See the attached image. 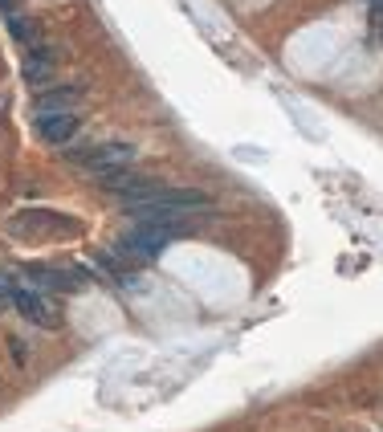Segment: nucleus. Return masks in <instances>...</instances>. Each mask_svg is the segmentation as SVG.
I'll return each mask as SVG.
<instances>
[{"mask_svg":"<svg viewBox=\"0 0 383 432\" xmlns=\"http://www.w3.org/2000/svg\"><path fill=\"white\" fill-rule=\"evenodd\" d=\"M69 164H78L82 171H90L94 180L106 176V171H118V167H131L135 164V147L131 143H102V147H69L62 151Z\"/></svg>","mask_w":383,"mask_h":432,"instance_id":"obj_3","label":"nucleus"},{"mask_svg":"<svg viewBox=\"0 0 383 432\" xmlns=\"http://www.w3.org/2000/svg\"><path fill=\"white\" fill-rule=\"evenodd\" d=\"M208 208H212L208 192H200V188H167V183H159L147 200L131 204V212H183V216L208 212Z\"/></svg>","mask_w":383,"mask_h":432,"instance_id":"obj_1","label":"nucleus"},{"mask_svg":"<svg viewBox=\"0 0 383 432\" xmlns=\"http://www.w3.org/2000/svg\"><path fill=\"white\" fill-rule=\"evenodd\" d=\"M13 290H17V285H8V278H0V306L13 302Z\"/></svg>","mask_w":383,"mask_h":432,"instance_id":"obj_13","label":"nucleus"},{"mask_svg":"<svg viewBox=\"0 0 383 432\" xmlns=\"http://www.w3.org/2000/svg\"><path fill=\"white\" fill-rule=\"evenodd\" d=\"M371 33H375V41H383V4L379 0L371 4Z\"/></svg>","mask_w":383,"mask_h":432,"instance_id":"obj_12","label":"nucleus"},{"mask_svg":"<svg viewBox=\"0 0 383 432\" xmlns=\"http://www.w3.org/2000/svg\"><path fill=\"white\" fill-rule=\"evenodd\" d=\"M8 351H13V363L25 367L29 363V347H25V339H17V334H8Z\"/></svg>","mask_w":383,"mask_h":432,"instance_id":"obj_11","label":"nucleus"},{"mask_svg":"<svg viewBox=\"0 0 383 432\" xmlns=\"http://www.w3.org/2000/svg\"><path fill=\"white\" fill-rule=\"evenodd\" d=\"M8 229L21 233V237H25V233H29V237H37V233H62V229H66V233H78V224H74V220H62L57 212H21Z\"/></svg>","mask_w":383,"mask_h":432,"instance_id":"obj_6","label":"nucleus"},{"mask_svg":"<svg viewBox=\"0 0 383 432\" xmlns=\"http://www.w3.org/2000/svg\"><path fill=\"white\" fill-rule=\"evenodd\" d=\"M13 306L21 310V318H29V322L41 326V331H57V326H62L53 302L45 298L41 290H33V285H17V290H13Z\"/></svg>","mask_w":383,"mask_h":432,"instance_id":"obj_4","label":"nucleus"},{"mask_svg":"<svg viewBox=\"0 0 383 432\" xmlns=\"http://www.w3.org/2000/svg\"><path fill=\"white\" fill-rule=\"evenodd\" d=\"M78 102H82V90H78V86H62V90H45V94H37L33 110L37 115H69Z\"/></svg>","mask_w":383,"mask_h":432,"instance_id":"obj_8","label":"nucleus"},{"mask_svg":"<svg viewBox=\"0 0 383 432\" xmlns=\"http://www.w3.org/2000/svg\"><path fill=\"white\" fill-rule=\"evenodd\" d=\"M8 33L17 37L21 45H33V50L41 45V33H37V25H33V21H25V17H8Z\"/></svg>","mask_w":383,"mask_h":432,"instance_id":"obj_10","label":"nucleus"},{"mask_svg":"<svg viewBox=\"0 0 383 432\" xmlns=\"http://www.w3.org/2000/svg\"><path fill=\"white\" fill-rule=\"evenodd\" d=\"M37 135L53 143V147H66L69 139L78 135V115L69 110V115H37Z\"/></svg>","mask_w":383,"mask_h":432,"instance_id":"obj_7","label":"nucleus"},{"mask_svg":"<svg viewBox=\"0 0 383 432\" xmlns=\"http://www.w3.org/2000/svg\"><path fill=\"white\" fill-rule=\"evenodd\" d=\"M167 241L171 237L155 233V229H147V224H135V229H127V233L115 241V257L122 261V266H151V261H159V253L167 249Z\"/></svg>","mask_w":383,"mask_h":432,"instance_id":"obj_2","label":"nucleus"},{"mask_svg":"<svg viewBox=\"0 0 383 432\" xmlns=\"http://www.w3.org/2000/svg\"><path fill=\"white\" fill-rule=\"evenodd\" d=\"M21 273L33 285H41V290H62V294H74L82 285L78 278H86V269H57V266H41V261L21 266Z\"/></svg>","mask_w":383,"mask_h":432,"instance_id":"obj_5","label":"nucleus"},{"mask_svg":"<svg viewBox=\"0 0 383 432\" xmlns=\"http://www.w3.org/2000/svg\"><path fill=\"white\" fill-rule=\"evenodd\" d=\"M53 62H57V53H53L50 45H37V50L29 53V57H25V66H21V74H25V82H29V86H41L45 78H50Z\"/></svg>","mask_w":383,"mask_h":432,"instance_id":"obj_9","label":"nucleus"}]
</instances>
